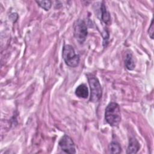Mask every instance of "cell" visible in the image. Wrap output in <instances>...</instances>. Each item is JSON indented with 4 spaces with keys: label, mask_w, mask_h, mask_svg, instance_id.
I'll return each instance as SVG.
<instances>
[{
    "label": "cell",
    "mask_w": 154,
    "mask_h": 154,
    "mask_svg": "<svg viewBox=\"0 0 154 154\" xmlns=\"http://www.w3.org/2000/svg\"><path fill=\"white\" fill-rule=\"evenodd\" d=\"M125 64L126 68L129 70H132L135 68V64L132 54L128 53L126 54L125 60Z\"/></svg>",
    "instance_id": "cell-9"
},
{
    "label": "cell",
    "mask_w": 154,
    "mask_h": 154,
    "mask_svg": "<svg viewBox=\"0 0 154 154\" xmlns=\"http://www.w3.org/2000/svg\"><path fill=\"white\" fill-rule=\"evenodd\" d=\"M75 93L79 98L86 99L88 96V89L85 84H82L76 87Z\"/></svg>",
    "instance_id": "cell-8"
},
{
    "label": "cell",
    "mask_w": 154,
    "mask_h": 154,
    "mask_svg": "<svg viewBox=\"0 0 154 154\" xmlns=\"http://www.w3.org/2000/svg\"><path fill=\"white\" fill-rule=\"evenodd\" d=\"M62 57L66 63L69 67H76L79 63V56L77 54L73 47L70 45H65L63 48Z\"/></svg>",
    "instance_id": "cell-2"
},
{
    "label": "cell",
    "mask_w": 154,
    "mask_h": 154,
    "mask_svg": "<svg viewBox=\"0 0 154 154\" xmlns=\"http://www.w3.org/2000/svg\"><path fill=\"white\" fill-rule=\"evenodd\" d=\"M100 19L106 25L111 24V17L109 11H108L106 7L105 6L104 2H102L100 7Z\"/></svg>",
    "instance_id": "cell-6"
},
{
    "label": "cell",
    "mask_w": 154,
    "mask_h": 154,
    "mask_svg": "<svg viewBox=\"0 0 154 154\" xmlns=\"http://www.w3.org/2000/svg\"><path fill=\"white\" fill-rule=\"evenodd\" d=\"M58 147L67 153H75V146L72 139L67 135H64L58 142Z\"/></svg>",
    "instance_id": "cell-5"
},
{
    "label": "cell",
    "mask_w": 154,
    "mask_h": 154,
    "mask_svg": "<svg viewBox=\"0 0 154 154\" xmlns=\"http://www.w3.org/2000/svg\"><path fill=\"white\" fill-rule=\"evenodd\" d=\"M108 151L111 153H120L122 152V148L119 143L112 141L108 146Z\"/></svg>",
    "instance_id": "cell-10"
},
{
    "label": "cell",
    "mask_w": 154,
    "mask_h": 154,
    "mask_svg": "<svg viewBox=\"0 0 154 154\" xmlns=\"http://www.w3.org/2000/svg\"><path fill=\"white\" fill-rule=\"evenodd\" d=\"M153 28H154V27H153V20L152 19V21H151L150 25L149 28V30H148V33H149V37L152 39H153V30H154Z\"/></svg>",
    "instance_id": "cell-12"
},
{
    "label": "cell",
    "mask_w": 154,
    "mask_h": 154,
    "mask_svg": "<svg viewBox=\"0 0 154 154\" xmlns=\"http://www.w3.org/2000/svg\"><path fill=\"white\" fill-rule=\"evenodd\" d=\"M105 119L106 122L112 127H117L121 121V112L118 103L111 102L105 108Z\"/></svg>",
    "instance_id": "cell-1"
},
{
    "label": "cell",
    "mask_w": 154,
    "mask_h": 154,
    "mask_svg": "<svg viewBox=\"0 0 154 154\" xmlns=\"http://www.w3.org/2000/svg\"><path fill=\"white\" fill-rule=\"evenodd\" d=\"M74 36L80 43H83L86 40L88 31L85 22L82 20H78L74 24Z\"/></svg>",
    "instance_id": "cell-4"
},
{
    "label": "cell",
    "mask_w": 154,
    "mask_h": 154,
    "mask_svg": "<svg viewBox=\"0 0 154 154\" xmlns=\"http://www.w3.org/2000/svg\"><path fill=\"white\" fill-rule=\"evenodd\" d=\"M140 147V143L135 138H131L129 141V144L128 146L127 153H137Z\"/></svg>",
    "instance_id": "cell-7"
},
{
    "label": "cell",
    "mask_w": 154,
    "mask_h": 154,
    "mask_svg": "<svg viewBox=\"0 0 154 154\" xmlns=\"http://www.w3.org/2000/svg\"><path fill=\"white\" fill-rule=\"evenodd\" d=\"M35 2L42 8L46 11L49 10L52 5L51 1H36Z\"/></svg>",
    "instance_id": "cell-11"
},
{
    "label": "cell",
    "mask_w": 154,
    "mask_h": 154,
    "mask_svg": "<svg viewBox=\"0 0 154 154\" xmlns=\"http://www.w3.org/2000/svg\"><path fill=\"white\" fill-rule=\"evenodd\" d=\"M87 78L90 88V101L96 102L99 101L102 94L101 85L98 79L93 74H88Z\"/></svg>",
    "instance_id": "cell-3"
}]
</instances>
